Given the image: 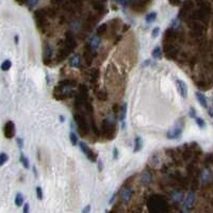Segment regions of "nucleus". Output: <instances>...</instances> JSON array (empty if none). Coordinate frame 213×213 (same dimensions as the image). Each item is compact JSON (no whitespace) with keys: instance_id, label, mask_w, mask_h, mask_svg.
<instances>
[{"instance_id":"22","label":"nucleus","mask_w":213,"mask_h":213,"mask_svg":"<svg viewBox=\"0 0 213 213\" xmlns=\"http://www.w3.org/2000/svg\"><path fill=\"white\" fill-rule=\"evenodd\" d=\"M20 162H21V164H23V167H25V169H29V167H30V163H29V160L27 159L26 158V156L23 155V154H21L20 155Z\"/></svg>"},{"instance_id":"33","label":"nucleus","mask_w":213,"mask_h":213,"mask_svg":"<svg viewBox=\"0 0 213 213\" xmlns=\"http://www.w3.org/2000/svg\"><path fill=\"white\" fill-rule=\"evenodd\" d=\"M16 142H17V144H18L19 148H23V138H16Z\"/></svg>"},{"instance_id":"15","label":"nucleus","mask_w":213,"mask_h":213,"mask_svg":"<svg viewBox=\"0 0 213 213\" xmlns=\"http://www.w3.org/2000/svg\"><path fill=\"white\" fill-rule=\"evenodd\" d=\"M143 147V140L141 136H136L135 140H134V148H133V152H138L141 151Z\"/></svg>"},{"instance_id":"19","label":"nucleus","mask_w":213,"mask_h":213,"mask_svg":"<svg viewBox=\"0 0 213 213\" xmlns=\"http://www.w3.org/2000/svg\"><path fill=\"white\" fill-rule=\"evenodd\" d=\"M182 193L181 192H173L172 193V199L175 202H182Z\"/></svg>"},{"instance_id":"38","label":"nucleus","mask_w":213,"mask_h":213,"mask_svg":"<svg viewBox=\"0 0 213 213\" xmlns=\"http://www.w3.org/2000/svg\"><path fill=\"white\" fill-rule=\"evenodd\" d=\"M148 65H150V60H147V61H145V63L143 64V67H144V66H148Z\"/></svg>"},{"instance_id":"40","label":"nucleus","mask_w":213,"mask_h":213,"mask_svg":"<svg viewBox=\"0 0 213 213\" xmlns=\"http://www.w3.org/2000/svg\"><path fill=\"white\" fill-rule=\"evenodd\" d=\"M59 118H60V120H61L62 123H63L64 120H65V117H64L63 115H60V116H59Z\"/></svg>"},{"instance_id":"21","label":"nucleus","mask_w":213,"mask_h":213,"mask_svg":"<svg viewBox=\"0 0 213 213\" xmlns=\"http://www.w3.org/2000/svg\"><path fill=\"white\" fill-rule=\"evenodd\" d=\"M156 19H157V13H156V12H151V13L147 14L145 20H146V23H154Z\"/></svg>"},{"instance_id":"30","label":"nucleus","mask_w":213,"mask_h":213,"mask_svg":"<svg viewBox=\"0 0 213 213\" xmlns=\"http://www.w3.org/2000/svg\"><path fill=\"white\" fill-rule=\"evenodd\" d=\"M189 115H190L191 118H196V110H195V108H193V107H191L190 110H189Z\"/></svg>"},{"instance_id":"9","label":"nucleus","mask_w":213,"mask_h":213,"mask_svg":"<svg viewBox=\"0 0 213 213\" xmlns=\"http://www.w3.org/2000/svg\"><path fill=\"white\" fill-rule=\"evenodd\" d=\"M15 134V126L12 122H8L5 125V135L7 138H12Z\"/></svg>"},{"instance_id":"10","label":"nucleus","mask_w":213,"mask_h":213,"mask_svg":"<svg viewBox=\"0 0 213 213\" xmlns=\"http://www.w3.org/2000/svg\"><path fill=\"white\" fill-rule=\"evenodd\" d=\"M132 196V190L131 187H124L120 192V199L124 202H128Z\"/></svg>"},{"instance_id":"37","label":"nucleus","mask_w":213,"mask_h":213,"mask_svg":"<svg viewBox=\"0 0 213 213\" xmlns=\"http://www.w3.org/2000/svg\"><path fill=\"white\" fill-rule=\"evenodd\" d=\"M115 196H116V195H115V194H113V195H112V197H111V199H110V205H111V204H112V202H114V199H115Z\"/></svg>"},{"instance_id":"3","label":"nucleus","mask_w":213,"mask_h":213,"mask_svg":"<svg viewBox=\"0 0 213 213\" xmlns=\"http://www.w3.org/2000/svg\"><path fill=\"white\" fill-rule=\"evenodd\" d=\"M101 131H102V135L107 140H112L115 136V133H116V124H115L114 120L107 118V120H103Z\"/></svg>"},{"instance_id":"25","label":"nucleus","mask_w":213,"mask_h":213,"mask_svg":"<svg viewBox=\"0 0 213 213\" xmlns=\"http://www.w3.org/2000/svg\"><path fill=\"white\" fill-rule=\"evenodd\" d=\"M195 120H196V125L199 127V128L204 129L205 127H206V122H205L204 118H202V117H196Z\"/></svg>"},{"instance_id":"32","label":"nucleus","mask_w":213,"mask_h":213,"mask_svg":"<svg viewBox=\"0 0 213 213\" xmlns=\"http://www.w3.org/2000/svg\"><path fill=\"white\" fill-rule=\"evenodd\" d=\"M23 213H30V206H29L28 202L23 205Z\"/></svg>"},{"instance_id":"26","label":"nucleus","mask_w":213,"mask_h":213,"mask_svg":"<svg viewBox=\"0 0 213 213\" xmlns=\"http://www.w3.org/2000/svg\"><path fill=\"white\" fill-rule=\"evenodd\" d=\"M97 98L101 101L107 100V93L105 92V90H101V91H99L98 93H97Z\"/></svg>"},{"instance_id":"12","label":"nucleus","mask_w":213,"mask_h":213,"mask_svg":"<svg viewBox=\"0 0 213 213\" xmlns=\"http://www.w3.org/2000/svg\"><path fill=\"white\" fill-rule=\"evenodd\" d=\"M69 65L74 68H79L81 66V56L79 54H75L72 56L69 61Z\"/></svg>"},{"instance_id":"16","label":"nucleus","mask_w":213,"mask_h":213,"mask_svg":"<svg viewBox=\"0 0 213 213\" xmlns=\"http://www.w3.org/2000/svg\"><path fill=\"white\" fill-rule=\"evenodd\" d=\"M151 174L149 173V172H144L143 174H142V177H141V181H142V183L145 185L149 184L150 181H151Z\"/></svg>"},{"instance_id":"14","label":"nucleus","mask_w":213,"mask_h":213,"mask_svg":"<svg viewBox=\"0 0 213 213\" xmlns=\"http://www.w3.org/2000/svg\"><path fill=\"white\" fill-rule=\"evenodd\" d=\"M87 45H89L93 50H96L99 47V45H100V38H99L98 36H93V38L90 40Z\"/></svg>"},{"instance_id":"7","label":"nucleus","mask_w":213,"mask_h":213,"mask_svg":"<svg viewBox=\"0 0 213 213\" xmlns=\"http://www.w3.org/2000/svg\"><path fill=\"white\" fill-rule=\"evenodd\" d=\"M195 202V193L194 192H190L187 195L184 199V202H183V209H187V210H190L193 207Z\"/></svg>"},{"instance_id":"23","label":"nucleus","mask_w":213,"mask_h":213,"mask_svg":"<svg viewBox=\"0 0 213 213\" xmlns=\"http://www.w3.org/2000/svg\"><path fill=\"white\" fill-rule=\"evenodd\" d=\"M69 140H70V142H72L73 145H77V144L79 143V140H78L77 134H76L74 131H72L69 133Z\"/></svg>"},{"instance_id":"24","label":"nucleus","mask_w":213,"mask_h":213,"mask_svg":"<svg viewBox=\"0 0 213 213\" xmlns=\"http://www.w3.org/2000/svg\"><path fill=\"white\" fill-rule=\"evenodd\" d=\"M12 66V62L10 61V60H5V62H2V64H1V69L3 70V72H7V70H9L10 68H11Z\"/></svg>"},{"instance_id":"13","label":"nucleus","mask_w":213,"mask_h":213,"mask_svg":"<svg viewBox=\"0 0 213 213\" xmlns=\"http://www.w3.org/2000/svg\"><path fill=\"white\" fill-rule=\"evenodd\" d=\"M127 115V103L124 102L123 105H120V112H118V120L120 122H125V118H126Z\"/></svg>"},{"instance_id":"39","label":"nucleus","mask_w":213,"mask_h":213,"mask_svg":"<svg viewBox=\"0 0 213 213\" xmlns=\"http://www.w3.org/2000/svg\"><path fill=\"white\" fill-rule=\"evenodd\" d=\"M115 1H117V2L120 3V5H125V0H115Z\"/></svg>"},{"instance_id":"6","label":"nucleus","mask_w":213,"mask_h":213,"mask_svg":"<svg viewBox=\"0 0 213 213\" xmlns=\"http://www.w3.org/2000/svg\"><path fill=\"white\" fill-rule=\"evenodd\" d=\"M176 87L178 90V93L180 94V96L182 98H187V85L185 84V82L180 79L176 80Z\"/></svg>"},{"instance_id":"18","label":"nucleus","mask_w":213,"mask_h":213,"mask_svg":"<svg viewBox=\"0 0 213 213\" xmlns=\"http://www.w3.org/2000/svg\"><path fill=\"white\" fill-rule=\"evenodd\" d=\"M98 79V69H92L91 74H90V82L92 84H94Z\"/></svg>"},{"instance_id":"34","label":"nucleus","mask_w":213,"mask_h":213,"mask_svg":"<svg viewBox=\"0 0 213 213\" xmlns=\"http://www.w3.org/2000/svg\"><path fill=\"white\" fill-rule=\"evenodd\" d=\"M91 212V206L90 205H87V206H85L84 208H83V210H82V213H90Z\"/></svg>"},{"instance_id":"20","label":"nucleus","mask_w":213,"mask_h":213,"mask_svg":"<svg viewBox=\"0 0 213 213\" xmlns=\"http://www.w3.org/2000/svg\"><path fill=\"white\" fill-rule=\"evenodd\" d=\"M23 195L21 194V193H17L16 196H15V205H16L17 207H20L23 206Z\"/></svg>"},{"instance_id":"1","label":"nucleus","mask_w":213,"mask_h":213,"mask_svg":"<svg viewBox=\"0 0 213 213\" xmlns=\"http://www.w3.org/2000/svg\"><path fill=\"white\" fill-rule=\"evenodd\" d=\"M150 213H169V206L167 202L160 195H152L147 202Z\"/></svg>"},{"instance_id":"42","label":"nucleus","mask_w":213,"mask_h":213,"mask_svg":"<svg viewBox=\"0 0 213 213\" xmlns=\"http://www.w3.org/2000/svg\"><path fill=\"white\" fill-rule=\"evenodd\" d=\"M15 43L18 44V35H15Z\"/></svg>"},{"instance_id":"5","label":"nucleus","mask_w":213,"mask_h":213,"mask_svg":"<svg viewBox=\"0 0 213 213\" xmlns=\"http://www.w3.org/2000/svg\"><path fill=\"white\" fill-rule=\"evenodd\" d=\"M182 132H183V127L181 125H176L174 128H172L171 130H169L166 133L167 138L169 140H178L182 136Z\"/></svg>"},{"instance_id":"11","label":"nucleus","mask_w":213,"mask_h":213,"mask_svg":"<svg viewBox=\"0 0 213 213\" xmlns=\"http://www.w3.org/2000/svg\"><path fill=\"white\" fill-rule=\"evenodd\" d=\"M195 96H196L197 101H198L199 105H202V108L208 109V101H207V98L204 94L200 93V92H196V93H195Z\"/></svg>"},{"instance_id":"2","label":"nucleus","mask_w":213,"mask_h":213,"mask_svg":"<svg viewBox=\"0 0 213 213\" xmlns=\"http://www.w3.org/2000/svg\"><path fill=\"white\" fill-rule=\"evenodd\" d=\"M74 117H75V123L78 127V131H79L80 135L85 136L89 133L90 130L89 118H87V116L82 112H76Z\"/></svg>"},{"instance_id":"35","label":"nucleus","mask_w":213,"mask_h":213,"mask_svg":"<svg viewBox=\"0 0 213 213\" xmlns=\"http://www.w3.org/2000/svg\"><path fill=\"white\" fill-rule=\"evenodd\" d=\"M113 158H114L115 160L118 159V150H117V148L113 149Z\"/></svg>"},{"instance_id":"36","label":"nucleus","mask_w":213,"mask_h":213,"mask_svg":"<svg viewBox=\"0 0 213 213\" xmlns=\"http://www.w3.org/2000/svg\"><path fill=\"white\" fill-rule=\"evenodd\" d=\"M98 171L102 172V161L101 160H98Z\"/></svg>"},{"instance_id":"29","label":"nucleus","mask_w":213,"mask_h":213,"mask_svg":"<svg viewBox=\"0 0 213 213\" xmlns=\"http://www.w3.org/2000/svg\"><path fill=\"white\" fill-rule=\"evenodd\" d=\"M159 33H160V28L159 27H156V28H154V30H152V32H151V36H152V38H156L159 35Z\"/></svg>"},{"instance_id":"31","label":"nucleus","mask_w":213,"mask_h":213,"mask_svg":"<svg viewBox=\"0 0 213 213\" xmlns=\"http://www.w3.org/2000/svg\"><path fill=\"white\" fill-rule=\"evenodd\" d=\"M38 0H28V5L30 9H33V8L35 7V5H38Z\"/></svg>"},{"instance_id":"41","label":"nucleus","mask_w":213,"mask_h":213,"mask_svg":"<svg viewBox=\"0 0 213 213\" xmlns=\"http://www.w3.org/2000/svg\"><path fill=\"white\" fill-rule=\"evenodd\" d=\"M33 172H34V176H35V177H38V173H36V169H35V166H33Z\"/></svg>"},{"instance_id":"4","label":"nucleus","mask_w":213,"mask_h":213,"mask_svg":"<svg viewBox=\"0 0 213 213\" xmlns=\"http://www.w3.org/2000/svg\"><path fill=\"white\" fill-rule=\"evenodd\" d=\"M79 147L82 150V152L85 155V157L90 160L91 162H96L97 161V154L94 150H92L84 142H79Z\"/></svg>"},{"instance_id":"8","label":"nucleus","mask_w":213,"mask_h":213,"mask_svg":"<svg viewBox=\"0 0 213 213\" xmlns=\"http://www.w3.org/2000/svg\"><path fill=\"white\" fill-rule=\"evenodd\" d=\"M52 56H53V51H52V48L47 44L44 48V63L48 64L52 61Z\"/></svg>"},{"instance_id":"27","label":"nucleus","mask_w":213,"mask_h":213,"mask_svg":"<svg viewBox=\"0 0 213 213\" xmlns=\"http://www.w3.org/2000/svg\"><path fill=\"white\" fill-rule=\"evenodd\" d=\"M8 160H9V156H8L5 152H1V154H0V166L3 165Z\"/></svg>"},{"instance_id":"17","label":"nucleus","mask_w":213,"mask_h":213,"mask_svg":"<svg viewBox=\"0 0 213 213\" xmlns=\"http://www.w3.org/2000/svg\"><path fill=\"white\" fill-rule=\"evenodd\" d=\"M151 56H152V58L156 59V60L161 59L162 56H163V52H162L161 47L157 46L156 48H154V50H152V52H151Z\"/></svg>"},{"instance_id":"28","label":"nucleus","mask_w":213,"mask_h":213,"mask_svg":"<svg viewBox=\"0 0 213 213\" xmlns=\"http://www.w3.org/2000/svg\"><path fill=\"white\" fill-rule=\"evenodd\" d=\"M35 192H36V197H38V200H42L43 199V190L41 187H38L35 189Z\"/></svg>"}]
</instances>
